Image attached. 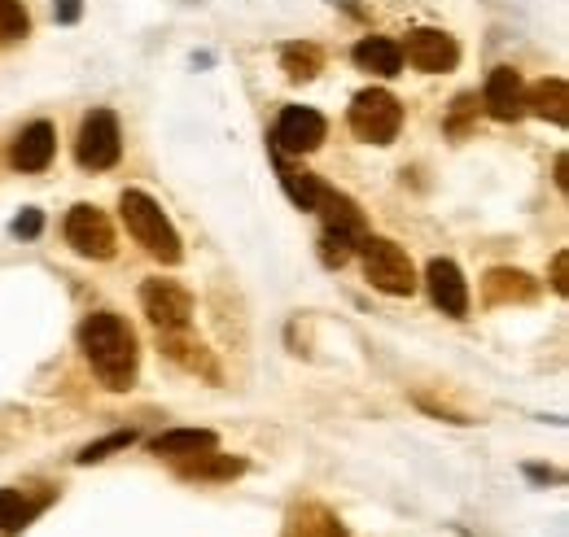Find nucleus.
Wrapping results in <instances>:
<instances>
[{
	"instance_id": "9b49d317",
	"label": "nucleus",
	"mask_w": 569,
	"mask_h": 537,
	"mask_svg": "<svg viewBox=\"0 0 569 537\" xmlns=\"http://www.w3.org/2000/svg\"><path fill=\"white\" fill-rule=\"evenodd\" d=\"M426 284L433 306L442 315H451V320H465L469 315V280H465V271L456 267L451 259H433L426 267Z\"/></svg>"
},
{
	"instance_id": "bb28decb",
	"label": "nucleus",
	"mask_w": 569,
	"mask_h": 537,
	"mask_svg": "<svg viewBox=\"0 0 569 537\" xmlns=\"http://www.w3.org/2000/svg\"><path fill=\"white\" fill-rule=\"evenodd\" d=\"M320 259H325L329 267H342V263L351 259V250H347L342 241H333V236H320Z\"/></svg>"
},
{
	"instance_id": "423d86ee",
	"label": "nucleus",
	"mask_w": 569,
	"mask_h": 537,
	"mask_svg": "<svg viewBox=\"0 0 569 537\" xmlns=\"http://www.w3.org/2000/svg\"><path fill=\"white\" fill-rule=\"evenodd\" d=\"M141 306L158 333H184L189 320H193V297H189V288L176 284V280H144Z\"/></svg>"
},
{
	"instance_id": "9d476101",
	"label": "nucleus",
	"mask_w": 569,
	"mask_h": 537,
	"mask_svg": "<svg viewBox=\"0 0 569 537\" xmlns=\"http://www.w3.org/2000/svg\"><path fill=\"white\" fill-rule=\"evenodd\" d=\"M399 49H403V58L412 67L426 70V74H447V70H456V62H460V44L447 31H433V27L412 31L408 44H399Z\"/></svg>"
},
{
	"instance_id": "2f4dec72",
	"label": "nucleus",
	"mask_w": 569,
	"mask_h": 537,
	"mask_svg": "<svg viewBox=\"0 0 569 537\" xmlns=\"http://www.w3.org/2000/svg\"><path fill=\"white\" fill-rule=\"evenodd\" d=\"M530 472V476H535V480H561V476H557V472H548V468H526Z\"/></svg>"
},
{
	"instance_id": "7ed1b4c3",
	"label": "nucleus",
	"mask_w": 569,
	"mask_h": 537,
	"mask_svg": "<svg viewBox=\"0 0 569 537\" xmlns=\"http://www.w3.org/2000/svg\"><path fill=\"white\" fill-rule=\"evenodd\" d=\"M359 259H363V275L372 288L390 293V297H412L417 293V267L408 259V250H399L386 236H363L359 241Z\"/></svg>"
},
{
	"instance_id": "0eeeda50",
	"label": "nucleus",
	"mask_w": 569,
	"mask_h": 537,
	"mask_svg": "<svg viewBox=\"0 0 569 537\" xmlns=\"http://www.w3.org/2000/svg\"><path fill=\"white\" fill-rule=\"evenodd\" d=\"M67 245H71L79 259H97V263L114 259V250H119L110 219L88 202L71 205V214H67Z\"/></svg>"
},
{
	"instance_id": "f257e3e1",
	"label": "nucleus",
	"mask_w": 569,
	"mask_h": 537,
	"mask_svg": "<svg viewBox=\"0 0 569 537\" xmlns=\"http://www.w3.org/2000/svg\"><path fill=\"white\" fill-rule=\"evenodd\" d=\"M79 349L88 354L92 372L101 376L106 389L123 394L137 385V367H141V345L137 333L128 328V320H119L114 311H97L79 324Z\"/></svg>"
},
{
	"instance_id": "4468645a",
	"label": "nucleus",
	"mask_w": 569,
	"mask_h": 537,
	"mask_svg": "<svg viewBox=\"0 0 569 537\" xmlns=\"http://www.w3.org/2000/svg\"><path fill=\"white\" fill-rule=\"evenodd\" d=\"M482 293H487V302H491V306L535 302V297H539V280H535V275H526V271H517V267H496V271H487Z\"/></svg>"
},
{
	"instance_id": "393cba45",
	"label": "nucleus",
	"mask_w": 569,
	"mask_h": 537,
	"mask_svg": "<svg viewBox=\"0 0 569 537\" xmlns=\"http://www.w3.org/2000/svg\"><path fill=\"white\" fill-rule=\"evenodd\" d=\"M31 511H36V507H27V498H22L18 489H0V534L22 529V525L31 520Z\"/></svg>"
},
{
	"instance_id": "412c9836",
	"label": "nucleus",
	"mask_w": 569,
	"mask_h": 537,
	"mask_svg": "<svg viewBox=\"0 0 569 537\" xmlns=\"http://www.w3.org/2000/svg\"><path fill=\"white\" fill-rule=\"evenodd\" d=\"M281 70L293 79V83H311V79L325 70V53H320V44H311V40H293V44H284Z\"/></svg>"
},
{
	"instance_id": "a211bd4d",
	"label": "nucleus",
	"mask_w": 569,
	"mask_h": 537,
	"mask_svg": "<svg viewBox=\"0 0 569 537\" xmlns=\"http://www.w3.org/2000/svg\"><path fill=\"white\" fill-rule=\"evenodd\" d=\"M158 345H162V349H167V358H176L180 367L202 372L207 381L219 385V363H214L211 349H207L202 341H189V336H180V333H158Z\"/></svg>"
},
{
	"instance_id": "1a4fd4ad",
	"label": "nucleus",
	"mask_w": 569,
	"mask_h": 537,
	"mask_svg": "<svg viewBox=\"0 0 569 537\" xmlns=\"http://www.w3.org/2000/svg\"><path fill=\"white\" fill-rule=\"evenodd\" d=\"M325 132H329L325 114H316V110H307V105H289V110H281V119H277V128H272V149L302 158V153H311V149L325 144Z\"/></svg>"
},
{
	"instance_id": "39448f33",
	"label": "nucleus",
	"mask_w": 569,
	"mask_h": 537,
	"mask_svg": "<svg viewBox=\"0 0 569 537\" xmlns=\"http://www.w3.org/2000/svg\"><path fill=\"white\" fill-rule=\"evenodd\" d=\"M74 158L83 171H110L123 158V132H119V119L110 110H92L83 119L79 140H74Z\"/></svg>"
},
{
	"instance_id": "6e6552de",
	"label": "nucleus",
	"mask_w": 569,
	"mask_h": 537,
	"mask_svg": "<svg viewBox=\"0 0 569 537\" xmlns=\"http://www.w3.org/2000/svg\"><path fill=\"white\" fill-rule=\"evenodd\" d=\"M316 214H320V223H325V236L342 241L347 250H359V241L368 236V219H363L359 202L347 197V193H338V189H325V184H320V193H316Z\"/></svg>"
},
{
	"instance_id": "f3484780",
	"label": "nucleus",
	"mask_w": 569,
	"mask_h": 537,
	"mask_svg": "<svg viewBox=\"0 0 569 537\" xmlns=\"http://www.w3.org/2000/svg\"><path fill=\"white\" fill-rule=\"evenodd\" d=\"M351 58H356L359 70L381 74V79H395V74L403 70V49H399L395 40H386V36H368V40H359Z\"/></svg>"
},
{
	"instance_id": "c85d7f7f",
	"label": "nucleus",
	"mask_w": 569,
	"mask_h": 537,
	"mask_svg": "<svg viewBox=\"0 0 569 537\" xmlns=\"http://www.w3.org/2000/svg\"><path fill=\"white\" fill-rule=\"evenodd\" d=\"M79 13H83V0H53V18L58 22L71 27V22H79Z\"/></svg>"
},
{
	"instance_id": "dca6fc26",
	"label": "nucleus",
	"mask_w": 569,
	"mask_h": 537,
	"mask_svg": "<svg viewBox=\"0 0 569 537\" xmlns=\"http://www.w3.org/2000/svg\"><path fill=\"white\" fill-rule=\"evenodd\" d=\"M149 450L158 459H189V455H202V450H219V437L211 428H171V433H158Z\"/></svg>"
},
{
	"instance_id": "20e7f679",
	"label": "nucleus",
	"mask_w": 569,
	"mask_h": 537,
	"mask_svg": "<svg viewBox=\"0 0 569 537\" xmlns=\"http://www.w3.org/2000/svg\"><path fill=\"white\" fill-rule=\"evenodd\" d=\"M403 128V105L386 88H368L351 101V132L368 144H390Z\"/></svg>"
},
{
	"instance_id": "cd10ccee",
	"label": "nucleus",
	"mask_w": 569,
	"mask_h": 537,
	"mask_svg": "<svg viewBox=\"0 0 569 537\" xmlns=\"http://www.w3.org/2000/svg\"><path fill=\"white\" fill-rule=\"evenodd\" d=\"M552 288H557L561 297H569V254L566 250L552 259Z\"/></svg>"
},
{
	"instance_id": "a878e982",
	"label": "nucleus",
	"mask_w": 569,
	"mask_h": 537,
	"mask_svg": "<svg viewBox=\"0 0 569 537\" xmlns=\"http://www.w3.org/2000/svg\"><path fill=\"white\" fill-rule=\"evenodd\" d=\"M9 232H13V236H22V241H31V236H40V232H44V214H40V210H22V214L9 223Z\"/></svg>"
},
{
	"instance_id": "4be33fe9",
	"label": "nucleus",
	"mask_w": 569,
	"mask_h": 537,
	"mask_svg": "<svg viewBox=\"0 0 569 537\" xmlns=\"http://www.w3.org/2000/svg\"><path fill=\"white\" fill-rule=\"evenodd\" d=\"M293 529H298V537H347V525L329 507H320V503L298 507L293 511Z\"/></svg>"
},
{
	"instance_id": "f03ea898",
	"label": "nucleus",
	"mask_w": 569,
	"mask_h": 537,
	"mask_svg": "<svg viewBox=\"0 0 569 537\" xmlns=\"http://www.w3.org/2000/svg\"><path fill=\"white\" fill-rule=\"evenodd\" d=\"M119 214H123V223H128L132 241L141 245L149 259H158L162 267H176V263L184 259L180 232L171 227V219L162 214V205L153 202L149 193H141V189H128V193L119 197Z\"/></svg>"
},
{
	"instance_id": "b1692460",
	"label": "nucleus",
	"mask_w": 569,
	"mask_h": 537,
	"mask_svg": "<svg viewBox=\"0 0 569 537\" xmlns=\"http://www.w3.org/2000/svg\"><path fill=\"white\" fill-rule=\"evenodd\" d=\"M31 36V13L22 0H0V44Z\"/></svg>"
},
{
	"instance_id": "f8f14e48",
	"label": "nucleus",
	"mask_w": 569,
	"mask_h": 537,
	"mask_svg": "<svg viewBox=\"0 0 569 537\" xmlns=\"http://www.w3.org/2000/svg\"><path fill=\"white\" fill-rule=\"evenodd\" d=\"M487 110H491V119L499 123H517V119H526V83H521V70L512 67H496L491 70V79H487Z\"/></svg>"
},
{
	"instance_id": "6ab92c4d",
	"label": "nucleus",
	"mask_w": 569,
	"mask_h": 537,
	"mask_svg": "<svg viewBox=\"0 0 569 537\" xmlns=\"http://www.w3.org/2000/svg\"><path fill=\"white\" fill-rule=\"evenodd\" d=\"M176 472L189 476V480H232V476L246 472V459H232V455H219V450H202V455L176 459Z\"/></svg>"
},
{
	"instance_id": "2eb2a0df",
	"label": "nucleus",
	"mask_w": 569,
	"mask_h": 537,
	"mask_svg": "<svg viewBox=\"0 0 569 537\" xmlns=\"http://www.w3.org/2000/svg\"><path fill=\"white\" fill-rule=\"evenodd\" d=\"M526 114H539V119H548V123L566 128L569 123L566 79H561V74H552V79H539L535 88H526Z\"/></svg>"
},
{
	"instance_id": "5701e85b",
	"label": "nucleus",
	"mask_w": 569,
	"mask_h": 537,
	"mask_svg": "<svg viewBox=\"0 0 569 537\" xmlns=\"http://www.w3.org/2000/svg\"><path fill=\"white\" fill-rule=\"evenodd\" d=\"M132 442H137V433H132V428H119V433H110V437H101V442L83 446V450L74 455V464H79V468H88V464H101V459H110L114 450H128Z\"/></svg>"
},
{
	"instance_id": "c756f323",
	"label": "nucleus",
	"mask_w": 569,
	"mask_h": 537,
	"mask_svg": "<svg viewBox=\"0 0 569 537\" xmlns=\"http://www.w3.org/2000/svg\"><path fill=\"white\" fill-rule=\"evenodd\" d=\"M469 110H478V97H469V92H465V97H456V114H451V132H465V114H469Z\"/></svg>"
},
{
	"instance_id": "aec40b11",
	"label": "nucleus",
	"mask_w": 569,
	"mask_h": 537,
	"mask_svg": "<svg viewBox=\"0 0 569 537\" xmlns=\"http://www.w3.org/2000/svg\"><path fill=\"white\" fill-rule=\"evenodd\" d=\"M272 162H277V171H281V184H284V193H289V202L298 205V210H316L320 180H316L311 171L293 166V162H289V153H281V149H272Z\"/></svg>"
},
{
	"instance_id": "ddd939ff",
	"label": "nucleus",
	"mask_w": 569,
	"mask_h": 537,
	"mask_svg": "<svg viewBox=\"0 0 569 537\" xmlns=\"http://www.w3.org/2000/svg\"><path fill=\"white\" fill-rule=\"evenodd\" d=\"M53 153H58V132L49 128V123H31L27 132L13 140V166L18 171H27V175H36V171H44L49 162H53Z\"/></svg>"
},
{
	"instance_id": "7c9ffc66",
	"label": "nucleus",
	"mask_w": 569,
	"mask_h": 537,
	"mask_svg": "<svg viewBox=\"0 0 569 537\" xmlns=\"http://www.w3.org/2000/svg\"><path fill=\"white\" fill-rule=\"evenodd\" d=\"M557 184H561V189L569 193V158H566V153L557 158Z\"/></svg>"
}]
</instances>
